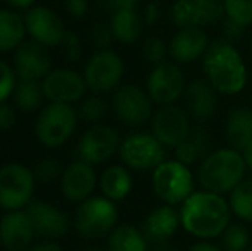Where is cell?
<instances>
[{
    "label": "cell",
    "instance_id": "cell-1",
    "mask_svg": "<svg viewBox=\"0 0 252 251\" xmlns=\"http://www.w3.org/2000/svg\"><path fill=\"white\" fill-rule=\"evenodd\" d=\"M179 212L182 227L199 239L220 238L230 225L232 217V208L223 194L204 189L194 191Z\"/></svg>",
    "mask_w": 252,
    "mask_h": 251
},
{
    "label": "cell",
    "instance_id": "cell-2",
    "mask_svg": "<svg viewBox=\"0 0 252 251\" xmlns=\"http://www.w3.org/2000/svg\"><path fill=\"white\" fill-rule=\"evenodd\" d=\"M206 79L218 93L239 95L247 84V67L233 43L226 40L215 41L202 57Z\"/></svg>",
    "mask_w": 252,
    "mask_h": 251
},
{
    "label": "cell",
    "instance_id": "cell-3",
    "mask_svg": "<svg viewBox=\"0 0 252 251\" xmlns=\"http://www.w3.org/2000/svg\"><path fill=\"white\" fill-rule=\"evenodd\" d=\"M247 165L242 151L235 148L215 150L199 162L197 182L204 191L216 194L232 193L246 179Z\"/></svg>",
    "mask_w": 252,
    "mask_h": 251
},
{
    "label": "cell",
    "instance_id": "cell-4",
    "mask_svg": "<svg viewBox=\"0 0 252 251\" xmlns=\"http://www.w3.org/2000/svg\"><path fill=\"white\" fill-rule=\"evenodd\" d=\"M153 191L166 205H182L194 193V176L189 165L165 160L153 169Z\"/></svg>",
    "mask_w": 252,
    "mask_h": 251
},
{
    "label": "cell",
    "instance_id": "cell-5",
    "mask_svg": "<svg viewBox=\"0 0 252 251\" xmlns=\"http://www.w3.org/2000/svg\"><path fill=\"white\" fill-rule=\"evenodd\" d=\"M119 212L115 201L106 196H93L81 201L74 217L76 231L86 239H96L110 234L117 227Z\"/></svg>",
    "mask_w": 252,
    "mask_h": 251
},
{
    "label": "cell",
    "instance_id": "cell-6",
    "mask_svg": "<svg viewBox=\"0 0 252 251\" xmlns=\"http://www.w3.org/2000/svg\"><path fill=\"white\" fill-rule=\"evenodd\" d=\"M79 114L70 104L52 102L40 112L36 121V136L47 148H59L74 134Z\"/></svg>",
    "mask_w": 252,
    "mask_h": 251
},
{
    "label": "cell",
    "instance_id": "cell-7",
    "mask_svg": "<svg viewBox=\"0 0 252 251\" xmlns=\"http://www.w3.org/2000/svg\"><path fill=\"white\" fill-rule=\"evenodd\" d=\"M34 172L21 164L0 167V207L7 212L23 210L34 193Z\"/></svg>",
    "mask_w": 252,
    "mask_h": 251
},
{
    "label": "cell",
    "instance_id": "cell-8",
    "mask_svg": "<svg viewBox=\"0 0 252 251\" xmlns=\"http://www.w3.org/2000/svg\"><path fill=\"white\" fill-rule=\"evenodd\" d=\"M165 150L166 146H163L153 133H134L120 143L119 153L127 167L134 171H150L165 162Z\"/></svg>",
    "mask_w": 252,
    "mask_h": 251
},
{
    "label": "cell",
    "instance_id": "cell-9",
    "mask_svg": "<svg viewBox=\"0 0 252 251\" xmlns=\"http://www.w3.org/2000/svg\"><path fill=\"white\" fill-rule=\"evenodd\" d=\"M146 88L153 104L159 105V107L173 105L186 93V76L179 66L161 62L153 67L150 76H148Z\"/></svg>",
    "mask_w": 252,
    "mask_h": 251
},
{
    "label": "cell",
    "instance_id": "cell-10",
    "mask_svg": "<svg viewBox=\"0 0 252 251\" xmlns=\"http://www.w3.org/2000/svg\"><path fill=\"white\" fill-rule=\"evenodd\" d=\"M124 76V61L113 50H100L84 67V81L94 93H108L120 84Z\"/></svg>",
    "mask_w": 252,
    "mask_h": 251
},
{
    "label": "cell",
    "instance_id": "cell-11",
    "mask_svg": "<svg viewBox=\"0 0 252 251\" xmlns=\"http://www.w3.org/2000/svg\"><path fill=\"white\" fill-rule=\"evenodd\" d=\"M113 110L127 126H143L153 117V100L136 84H124L113 93Z\"/></svg>",
    "mask_w": 252,
    "mask_h": 251
},
{
    "label": "cell",
    "instance_id": "cell-12",
    "mask_svg": "<svg viewBox=\"0 0 252 251\" xmlns=\"http://www.w3.org/2000/svg\"><path fill=\"white\" fill-rule=\"evenodd\" d=\"M153 134L166 148H175L190 133L189 114L184 108L173 105H163L151 117Z\"/></svg>",
    "mask_w": 252,
    "mask_h": 251
},
{
    "label": "cell",
    "instance_id": "cell-13",
    "mask_svg": "<svg viewBox=\"0 0 252 251\" xmlns=\"http://www.w3.org/2000/svg\"><path fill=\"white\" fill-rule=\"evenodd\" d=\"M26 31L34 41L45 47H59L65 40V28L59 14L45 5L30 7L24 14Z\"/></svg>",
    "mask_w": 252,
    "mask_h": 251
},
{
    "label": "cell",
    "instance_id": "cell-14",
    "mask_svg": "<svg viewBox=\"0 0 252 251\" xmlns=\"http://www.w3.org/2000/svg\"><path fill=\"white\" fill-rule=\"evenodd\" d=\"M120 148L119 133L113 127L96 124L81 136L77 144V153L83 162L88 164H103L110 160Z\"/></svg>",
    "mask_w": 252,
    "mask_h": 251
},
{
    "label": "cell",
    "instance_id": "cell-15",
    "mask_svg": "<svg viewBox=\"0 0 252 251\" xmlns=\"http://www.w3.org/2000/svg\"><path fill=\"white\" fill-rule=\"evenodd\" d=\"M225 12L223 0H177L172 21L177 28H202L218 21Z\"/></svg>",
    "mask_w": 252,
    "mask_h": 251
},
{
    "label": "cell",
    "instance_id": "cell-16",
    "mask_svg": "<svg viewBox=\"0 0 252 251\" xmlns=\"http://www.w3.org/2000/svg\"><path fill=\"white\" fill-rule=\"evenodd\" d=\"M14 71L19 79L40 81L52 71V55L48 47L38 41H23L14 54Z\"/></svg>",
    "mask_w": 252,
    "mask_h": 251
},
{
    "label": "cell",
    "instance_id": "cell-17",
    "mask_svg": "<svg viewBox=\"0 0 252 251\" xmlns=\"http://www.w3.org/2000/svg\"><path fill=\"white\" fill-rule=\"evenodd\" d=\"M45 98L50 102H63V104H72L84 97L86 93V81L84 76L72 69H53L47 74L43 81Z\"/></svg>",
    "mask_w": 252,
    "mask_h": 251
},
{
    "label": "cell",
    "instance_id": "cell-18",
    "mask_svg": "<svg viewBox=\"0 0 252 251\" xmlns=\"http://www.w3.org/2000/svg\"><path fill=\"white\" fill-rule=\"evenodd\" d=\"M0 232L3 248L9 251H24L36 236V229L24 210L7 212L0 220Z\"/></svg>",
    "mask_w": 252,
    "mask_h": 251
},
{
    "label": "cell",
    "instance_id": "cell-19",
    "mask_svg": "<svg viewBox=\"0 0 252 251\" xmlns=\"http://www.w3.org/2000/svg\"><path fill=\"white\" fill-rule=\"evenodd\" d=\"M182 225L180 222V212L173 208V205H163L148 214L141 225V232L144 234L146 241L153 245L168 243L177 232V229Z\"/></svg>",
    "mask_w": 252,
    "mask_h": 251
},
{
    "label": "cell",
    "instance_id": "cell-20",
    "mask_svg": "<svg viewBox=\"0 0 252 251\" xmlns=\"http://www.w3.org/2000/svg\"><path fill=\"white\" fill-rule=\"evenodd\" d=\"M96 186V174H94L91 164L83 160H77L70 164L63 171L62 179H60V189L63 196L70 201H81L88 200Z\"/></svg>",
    "mask_w": 252,
    "mask_h": 251
},
{
    "label": "cell",
    "instance_id": "cell-21",
    "mask_svg": "<svg viewBox=\"0 0 252 251\" xmlns=\"http://www.w3.org/2000/svg\"><path fill=\"white\" fill-rule=\"evenodd\" d=\"M36 234L43 238H62L69 231V218L62 210L45 201H31L26 208Z\"/></svg>",
    "mask_w": 252,
    "mask_h": 251
},
{
    "label": "cell",
    "instance_id": "cell-22",
    "mask_svg": "<svg viewBox=\"0 0 252 251\" xmlns=\"http://www.w3.org/2000/svg\"><path fill=\"white\" fill-rule=\"evenodd\" d=\"M209 47L208 35L202 28H180L170 41V55L180 64L194 62L204 57Z\"/></svg>",
    "mask_w": 252,
    "mask_h": 251
},
{
    "label": "cell",
    "instance_id": "cell-23",
    "mask_svg": "<svg viewBox=\"0 0 252 251\" xmlns=\"http://www.w3.org/2000/svg\"><path fill=\"white\" fill-rule=\"evenodd\" d=\"M187 114L197 122L211 119L216 112V90L208 79H194L186 88Z\"/></svg>",
    "mask_w": 252,
    "mask_h": 251
},
{
    "label": "cell",
    "instance_id": "cell-24",
    "mask_svg": "<svg viewBox=\"0 0 252 251\" xmlns=\"http://www.w3.org/2000/svg\"><path fill=\"white\" fill-rule=\"evenodd\" d=\"M225 136L232 148L242 151L252 141V110L246 107L233 108L225 122Z\"/></svg>",
    "mask_w": 252,
    "mask_h": 251
},
{
    "label": "cell",
    "instance_id": "cell-25",
    "mask_svg": "<svg viewBox=\"0 0 252 251\" xmlns=\"http://www.w3.org/2000/svg\"><path fill=\"white\" fill-rule=\"evenodd\" d=\"M211 148V136L204 127H194L190 129V133L187 134V138L175 146V158L179 162L186 165H192L201 162L206 155H209Z\"/></svg>",
    "mask_w": 252,
    "mask_h": 251
},
{
    "label": "cell",
    "instance_id": "cell-26",
    "mask_svg": "<svg viewBox=\"0 0 252 251\" xmlns=\"http://www.w3.org/2000/svg\"><path fill=\"white\" fill-rule=\"evenodd\" d=\"M113 36L120 43H136L143 33V21L134 9L115 10L110 21Z\"/></svg>",
    "mask_w": 252,
    "mask_h": 251
},
{
    "label": "cell",
    "instance_id": "cell-27",
    "mask_svg": "<svg viewBox=\"0 0 252 251\" xmlns=\"http://www.w3.org/2000/svg\"><path fill=\"white\" fill-rule=\"evenodd\" d=\"M100 188L101 193L108 200L120 201L130 193L132 189V178L130 172L122 165H112L106 171H103L100 178Z\"/></svg>",
    "mask_w": 252,
    "mask_h": 251
},
{
    "label": "cell",
    "instance_id": "cell-28",
    "mask_svg": "<svg viewBox=\"0 0 252 251\" xmlns=\"http://www.w3.org/2000/svg\"><path fill=\"white\" fill-rule=\"evenodd\" d=\"M26 33L24 17L12 10H0V52L16 50L24 41Z\"/></svg>",
    "mask_w": 252,
    "mask_h": 251
},
{
    "label": "cell",
    "instance_id": "cell-29",
    "mask_svg": "<svg viewBox=\"0 0 252 251\" xmlns=\"http://www.w3.org/2000/svg\"><path fill=\"white\" fill-rule=\"evenodd\" d=\"M106 251H150V243L146 241L141 229L130 224H122L108 234Z\"/></svg>",
    "mask_w": 252,
    "mask_h": 251
},
{
    "label": "cell",
    "instance_id": "cell-30",
    "mask_svg": "<svg viewBox=\"0 0 252 251\" xmlns=\"http://www.w3.org/2000/svg\"><path fill=\"white\" fill-rule=\"evenodd\" d=\"M12 97L17 108H21L24 112H33L38 107H41V104H43V98H45L43 86L40 84V81L19 79Z\"/></svg>",
    "mask_w": 252,
    "mask_h": 251
},
{
    "label": "cell",
    "instance_id": "cell-31",
    "mask_svg": "<svg viewBox=\"0 0 252 251\" xmlns=\"http://www.w3.org/2000/svg\"><path fill=\"white\" fill-rule=\"evenodd\" d=\"M230 208L244 222H252V179H244L230 193Z\"/></svg>",
    "mask_w": 252,
    "mask_h": 251
},
{
    "label": "cell",
    "instance_id": "cell-32",
    "mask_svg": "<svg viewBox=\"0 0 252 251\" xmlns=\"http://www.w3.org/2000/svg\"><path fill=\"white\" fill-rule=\"evenodd\" d=\"M220 238L223 251H247L251 245L249 231L240 224H230Z\"/></svg>",
    "mask_w": 252,
    "mask_h": 251
},
{
    "label": "cell",
    "instance_id": "cell-33",
    "mask_svg": "<svg viewBox=\"0 0 252 251\" xmlns=\"http://www.w3.org/2000/svg\"><path fill=\"white\" fill-rule=\"evenodd\" d=\"M228 19L247 28L252 24V0H223Z\"/></svg>",
    "mask_w": 252,
    "mask_h": 251
},
{
    "label": "cell",
    "instance_id": "cell-34",
    "mask_svg": "<svg viewBox=\"0 0 252 251\" xmlns=\"http://www.w3.org/2000/svg\"><path fill=\"white\" fill-rule=\"evenodd\" d=\"M79 117L86 122H100L101 119L106 117L108 114V104L106 100H103L101 97H90L84 98L83 104L79 107Z\"/></svg>",
    "mask_w": 252,
    "mask_h": 251
},
{
    "label": "cell",
    "instance_id": "cell-35",
    "mask_svg": "<svg viewBox=\"0 0 252 251\" xmlns=\"http://www.w3.org/2000/svg\"><path fill=\"white\" fill-rule=\"evenodd\" d=\"M143 57H144V61L153 64V66H158V64L165 62L166 43L161 38H156V36L148 38L143 45Z\"/></svg>",
    "mask_w": 252,
    "mask_h": 251
},
{
    "label": "cell",
    "instance_id": "cell-36",
    "mask_svg": "<svg viewBox=\"0 0 252 251\" xmlns=\"http://www.w3.org/2000/svg\"><path fill=\"white\" fill-rule=\"evenodd\" d=\"M60 174H63L62 165H60V162L55 160V158H45V160L38 162L36 167H34V178H36L38 181L45 182V184L55 181Z\"/></svg>",
    "mask_w": 252,
    "mask_h": 251
},
{
    "label": "cell",
    "instance_id": "cell-37",
    "mask_svg": "<svg viewBox=\"0 0 252 251\" xmlns=\"http://www.w3.org/2000/svg\"><path fill=\"white\" fill-rule=\"evenodd\" d=\"M16 71L10 67L5 61H0V104L7 102V98L16 90Z\"/></svg>",
    "mask_w": 252,
    "mask_h": 251
},
{
    "label": "cell",
    "instance_id": "cell-38",
    "mask_svg": "<svg viewBox=\"0 0 252 251\" xmlns=\"http://www.w3.org/2000/svg\"><path fill=\"white\" fill-rule=\"evenodd\" d=\"M113 40H115V36H113V31L110 24H106V23L94 24L93 30H91V41H93L100 50H106V48L112 45Z\"/></svg>",
    "mask_w": 252,
    "mask_h": 251
},
{
    "label": "cell",
    "instance_id": "cell-39",
    "mask_svg": "<svg viewBox=\"0 0 252 251\" xmlns=\"http://www.w3.org/2000/svg\"><path fill=\"white\" fill-rule=\"evenodd\" d=\"M63 52H65V57L69 59L70 62H76L81 59V40L77 35L74 33H67L65 40H63Z\"/></svg>",
    "mask_w": 252,
    "mask_h": 251
},
{
    "label": "cell",
    "instance_id": "cell-40",
    "mask_svg": "<svg viewBox=\"0 0 252 251\" xmlns=\"http://www.w3.org/2000/svg\"><path fill=\"white\" fill-rule=\"evenodd\" d=\"M244 30H246V28L240 26V24H237V23H233V21L228 19V17L225 19V23H223V28H221L223 36H225V40L230 41V43H233V41H237L239 38H242Z\"/></svg>",
    "mask_w": 252,
    "mask_h": 251
},
{
    "label": "cell",
    "instance_id": "cell-41",
    "mask_svg": "<svg viewBox=\"0 0 252 251\" xmlns=\"http://www.w3.org/2000/svg\"><path fill=\"white\" fill-rule=\"evenodd\" d=\"M16 124V112L9 104H0V131H9Z\"/></svg>",
    "mask_w": 252,
    "mask_h": 251
},
{
    "label": "cell",
    "instance_id": "cell-42",
    "mask_svg": "<svg viewBox=\"0 0 252 251\" xmlns=\"http://www.w3.org/2000/svg\"><path fill=\"white\" fill-rule=\"evenodd\" d=\"M63 5L72 17H83L88 10V0H63Z\"/></svg>",
    "mask_w": 252,
    "mask_h": 251
},
{
    "label": "cell",
    "instance_id": "cell-43",
    "mask_svg": "<svg viewBox=\"0 0 252 251\" xmlns=\"http://www.w3.org/2000/svg\"><path fill=\"white\" fill-rule=\"evenodd\" d=\"M103 2H105V5L108 7L110 10L115 12V10H120V9H134L139 0H103Z\"/></svg>",
    "mask_w": 252,
    "mask_h": 251
},
{
    "label": "cell",
    "instance_id": "cell-44",
    "mask_svg": "<svg viewBox=\"0 0 252 251\" xmlns=\"http://www.w3.org/2000/svg\"><path fill=\"white\" fill-rule=\"evenodd\" d=\"M158 17H159V7L155 2H150L146 7V12H144V21L148 24H153L158 21Z\"/></svg>",
    "mask_w": 252,
    "mask_h": 251
},
{
    "label": "cell",
    "instance_id": "cell-45",
    "mask_svg": "<svg viewBox=\"0 0 252 251\" xmlns=\"http://www.w3.org/2000/svg\"><path fill=\"white\" fill-rule=\"evenodd\" d=\"M187 251H223V248H220V246H216V245H211V243H208V241H202V243L192 245Z\"/></svg>",
    "mask_w": 252,
    "mask_h": 251
},
{
    "label": "cell",
    "instance_id": "cell-46",
    "mask_svg": "<svg viewBox=\"0 0 252 251\" xmlns=\"http://www.w3.org/2000/svg\"><path fill=\"white\" fill-rule=\"evenodd\" d=\"M9 5H12L14 9H30L34 3V0H5Z\"/></svg>",
    "mask_w": 252,
    "mask_h": 251
},
{
    "label": "cell",
    "instance_id": "cell-47",
    "mask_svg": "<svg viewBox=\"0 0 252 251\" xmlns=\"http://www.w3.org/2000/svg\"><path fill=\"white\" fill-rule=\"evenodd\" d=\"M31 251H62V248L57 243H41V245L34 246Z\"/></svg>",
    "mask_w": 252,
    "mask_h": 251
},
{
    "label": "cell",
    "instance_id": "cell-48",
    "mask_svg": "<svg viewBox=\"0 0 252 251\" xmlns=\"http://www.w3.org/2000/svg\"><path fill=\"white\" fill-rule=\"evenodd\" d=\"M242 155H244V160H246L247 169H251L252 171V141L242 150Z\"/></svg>",
    "mask_w": 252,
    "mask_h": 251
},
{
    "label": "cell",
    "instance_id": "cell-49",
    "mask_svg": "<svg viewBox=\"0 0 252 251\" xmlns=\"http://www.w3.org/2000/svg\"><path fill=\"white\" fill-rule=\"evenodd\" d=\"M150 251H177L170 243H161V245H153Z\"/></svg>",
    "mask_w": 252,
    "mask_h": 251
},
{
    "label": "cell",
    "instance_id": "cell-50",
    "mask_svg": "<svg viewBox=\"0 0 252 251\" xmlns=\"http://www.w3.org/2000/svg\"><path fill=\"white\" fill-rule=\"evenodd\" d=\"M3 246V243H2V232H0V248Z\"/></svg>",
    "mask_w": 252,
    "mask_h": 251
},
{
    "label": "cell",
    "instance_id": "cell-51",
    "mask_svg": "<svg viewBox=\"0 0 252 251\" xmlns=\"http://www.w3.org/2000/svg\"><path fill=\"white\" fill-rule=\"evenodd\" d=\"M86 251H100V250H94V248H91V250H86Z\"/></svg>",
    "mask_w": 252,
    "mask_h": 251
},
{
    "label": "cell",
    "instance_id": "cell-52",
    "mask_svg": "<svg viewBox=\"0 0 252 251\" xmlns=\"http://www.w3.org/2000/svg\"><path fill=\"white\" fill-rule=\"evenodd\" d=\"M251 251H252V245H251Z\"/></svg>",
    "mask_w": 252,
    "mask_h": 251
}]
</instances>
